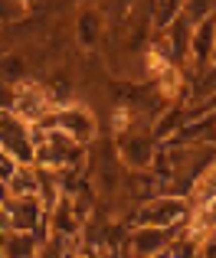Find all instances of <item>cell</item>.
<instances>
[{
  "mask_svg": "<svg viewBox=\"0 0 216 258\" xmlns=\"http://www.w3.org/2000/svg\"><path fill=\"white\" fill-rule=\"evenodd\" d=\"M213 46H216V13H210V17H203L197 26H193V59H197L200 66L210 59V52H213Z\"/></svg>",
  "mask_w": 216,
  "mask_h": 258,
  "instance_id": "6da1fadb",
  "label": "cell"
},
{
  "mask_svg": "<svg viewBox=\"0 0 216 258\" xmlns=\"http://www.w3.org/2000/svg\"><path fill=\"white\" fill-rule=\"evenodd\" d=\"M98 26H102V13L95 7H85L79 13V43L82 46H92L98 39Z\"/></svg>",
  "mask_w": 216,
  "mask_h": 258,
  "instance_id": "7a4b0ae2",
  "label": "cell"
},
{
  "mask_svg": "<svg viewBox=\"0 0 216 258\" xmlns=\"http://www.w3.org/2000/svg\"><path fill=\"white\" fill-rule=\"evenodd\" d=\"M121 154H125L134 167H144L147 164V154H151V144L141 141V138H128L125 144H121Z\"/></svg>",
  "mask_w": 216,
  "mask_h": 258,
  "instance_id": "3957f363",
  "label": "cell"
},
{
  "mask_svg": "<svg viewBox=\"0 0 216 258\" xmlns=\"http://www.w3.org/2000/svg\"><path fill=\"white\" fill-rule=\"evenodd\" d=\"M17 167H20V164H17V160H13L7 151H4V147H0V183H7V180H10Z\"/></svg>",
  "mask_w": 216,
  "mask_h": 258,
  "instance_id": "277c9868",
  "label": "cell"
},
{
  "mask_svg": "<svg viewBox=\"0 0 216 258\" xmlns=\"http://www.w3.org/2000/svg\"><path fill=\"white\" fill-rule=\"evenodd\" d=\"M20 4H23V7H30V4H33V0H20Z\"/></svg>",
  "mask_w": 216,
  "mask_h": 258,
  "instance_id": "5b68a950",
  "label": "cell"
}]
</instances>
